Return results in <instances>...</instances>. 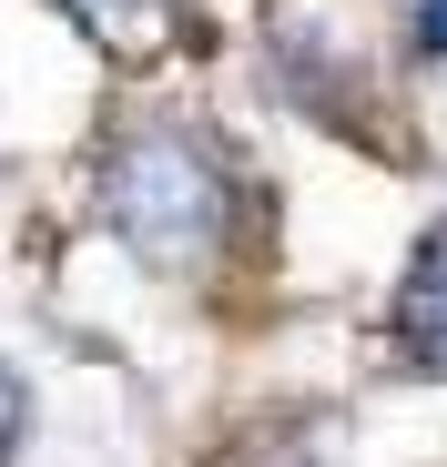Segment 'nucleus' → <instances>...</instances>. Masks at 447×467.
Instances as JSON below:
<instances>
[{"label":"nucleus","mask_w":447,"mask_h":467,"mask_svg":"<svg viewBox=\"0 0 447 467\" xmlns=\"http://www.w3.org/2000/svg\"><path fill=\"white\" fill-rule=\"evenodd\" d=\"M417 51H437V61H447V0H427V11H417Z\"/></svg>","instance_id":"39448f33"},{"label":"nucleus","mask_w":447,"mask_h":467,"mask_svg":"<svg viewBox=\"0 0 447 467\" xmlns=\"http://www.w3.org/2000/svg\"><path fill=\"white\" fill-rule=\"evenodd\" d=\"M387 336L417 376H447V213L417 234V254L397 275V305H387Z\"/></svg>","instance_id":"f03ea898"},{"label":"nucleus","mask_w":447,"mask_h":467,"mask_svg":"<svg viewBox=\"0 0 447 467\" xmlns=\"http://www.w3.org/2000/svg\"><path fill=\"white\" fill-rule=\"evenodd\" d=\"M102 223L142 265L183 275V265L224 254V234H234V183H224V163L193 132H132L102 163Z\"/></svg>","instance_id":"f257e3e1"},{"label":"nucleus","mask_w":447,"mask_h":467,"mask_svg":"<svg viewBox=\"0 0 447 467\" xmlns=\"http://www.w3.org/2000/svg\"><path fill=\"white\" fill-rule=\"evenodd\" d=\"M21 427H31V407H21V376L0 366V467H11V447H21Z\"/></svg>","instance_id":"20e7f679"},{"label":"nucleus","mask_w":447,"mask_h":467,"mask_svg":"<svg viewBox=\"0 0 447 467\" xmlns=\"http://www.w3.org/2000/svg\"><path fill=\"white\" fill-rule=\"evenodd\" d=\"M61 11H71V31L102 41L112 61H153V51L183 41V0H61Z\"/></svg>","instance_id":"7ed1b4c3"}]
</instances>
